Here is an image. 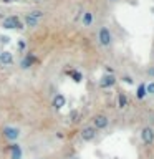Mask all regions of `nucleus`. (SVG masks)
I'll return each mask as SVG.
<instances>
[{
    "instance_id": "ddd939ff",
    "label": "nucleus",
    "mask_w": 154,
    "mask_h": 159,
    "mask_svg": "<svg viewBox=\"0 0 154 159\" xmlns=\"http://www.w3.org/2000/svg\"><path fill=\"white\" fill-rule=\"evenodd\" d=\"M94 23V15L91 10H84L83 15H81V25L84 28H89L91 25Z\"/></svg>"
},
{
    "instance_id": "7ed1b4c3",
    "label": "nucleus",
    "mask_w": 154,
    "mask_h": 159,
    "mask_svg": "<svg viewBox=\"0 0 154 159\" xmlns=\"http://www.w3.org/2000/svg\"><path fill=\"white\" fill-rule=\"evenodd\" d=\"M0 27L3 30H15V32H20V30L25 28V25L22 22V17H18V15H7L5 18H2Z\"/></svg>"
},
{
    "instance_id": "a211bd4d",
    "label": "nucleus",
    "mask_w": 154,
    "mask_h": 159,
    "mask_svg": "<svg viewBox=\"0 0 154 159\" xmlns=\"http://www.w3.org/2000/svg\"><path fill=\"white\" fill-rule=\"evenodd\" d=\"M121 81L126 83V84H134V80H133V76H129V75H124V76H121Z\"/></svg>"
},
{
    "instance_id": "4468645a",
    "label": "nucleus",
    "mask_w": 154,
    "mask_h": 159,
    "mask_svg": "<svg viewBox=\"0 0 154 159\" xmlns=\"http://www.w3.org/2000/svg\"><path fill=\"white\" fill-rule=\"evenodd\" d=\"M116 103H118V108L119 109H124V108H128V104H129V99H128V94L123 91H118V96H116Z\"/></svg>"
},
{
    "instance_id": "dca6fc26",
    "label": "nucleus",
    "mask_w": 154,
    "mask_h": 159,
    "mask_svg": "<svg viewBox=\"0 0 154 159\" xmlns=\"http://www.w3.org/2000/svg\"><path fill=\"white\" fill-rule=\"evenodd\" d=\"M68 75L73 78V81H75V83H79V81L83 80V75H81V71H78V70H71V71H70Z\"/></svg>"
},
{
    "instance_id": "b1692460",
    "label": "nucleus",
    "mask_w": 154,
    "mask_h": 159,
    "mask_svg": "<svg viewBox=\"0 0 154 159\" xmlns=\"http://www.w3.org/2000/svg\"><path fill=\"white\" fill-rule=\"evenodd\" d=\"M2 2H5V3H8V2H13V0H2Z\"/></svg>"
},
{
    "instance_id": "20e7f679",
    "label": "nucleus",
    "mask_w": 154,
    "mask_h": 159,
    "mask_svg": "<svg viewBox=\"0 0 154 159\" xmlns=\"http://www.w3.org/2000/svg\"><path fill=\"white\" fill-rule=\"evenodd\" d=\"M2 136H3L5 141H8V143H18L20 136H22V131H20V128H17V126L5 124L2 128Z\"/></svg>"
},
{
    "instance_id": "2eb2a0df",
    "label": "nucleus",
    "mask_w": 154,
    "mask_h": 159,
    "mask_svg": "<svg viewBox=\"0 0 154 159\" xmlns=\"http://www.w3.org/2000/svg\"><path fill=\"white\" fill-rule=\"evenodd\" d=\"M147 98V93H146V81L139 83L136 86V99H139V101H143V99Z\"/></svg>"
},
{
    "instance_id": "f3484780",
    "label": "nucleus",
    "mask_w": 154,
    "mask_h": 159,
    "mask_svg": "<svg viewBox=\"0 0 154 159\" xmlns=\"http://www.w3.org/2000/svg\"><path fill=\"white\" fill-rule=\"evenodd\" d=\"M146 93H147V96H154V80L146 81Z\"/></svg>"
},
{
    "instance_id": "6e6552de",
    "label": "nucleus",
    "mask_w": 154,
    "mask_h": 159,
    "mask_svg": "<svg viewBox=\"0 0 154 159\" xmlns=\"http://www.w3.org/2000/svg\"><path fill=\"white\" fill-rule=\"evenodd\" d=\"M139 138L144 146H152L154 144V128L152 126H144L139 133Z\"/></svg>"
},
{
    "instance_id": "f8f14e48",
    "label": "nucleus",
    "mask_w": 154,
    "mask_h": 159,
    "mask_svg": "<svg viewBox=\"0 0 154 159\" xmlns=\"http://www.w3.org/2000/svg\"><path fill=\"white\" fill-rule=\"evenodd\" d=\"M65 104H66V98H65V94H61V93H57L53 96V99H52V106H53V109H57V111H60Z\"/></svg>"
},
{
    "instance_id": "0eeeda50",
    "label": "nucleus",
    "mask_w": 154,
    "mask_h": 159,
    "mask_svg": "<svg viewBox=\"0 0 154 159\" xmlns=\"http://www.w3.org/2000/svg\"><path fill=\"white\" fill-rule=\"evenodd\" d=\"M91 126L96 128L98 131H103V129H106L109 126V118L106 116V114H103V113L94 114V116L91 118Z\"/></svg>"
},
{
    "instance_id": "f03ea898",
    "label": "nucleus",
    "mask_w": 154,
    "mask_h": 159,
    "mask_svg": "<svg viewBox=\"0 0 154 159\" xmlns=\"http://www.w3.org/2000/svg\"><path fill=\"white\" fill-rule=\"evenodd\" d=\"M45 17H47V12H45L43 8H32V10H28V12H25L22 15V22L25 25V28L33 30L43 22Z\"/></svg>"
},
{
    "instance_id": "4be33fe9",
    "label": "nucleus",
    "mask_w": 154,
    "mask_h": 159,
    "mask_svg": "<svg viewBox=\"0 0 154 159\" xmlns=\"http://www.w3.org/2000/svg\"><path fill=\"white\" fill-rule=\"evenodd\" d=\"M25 47H27V43H25L23 40H22V42H18V48L20 50H25Z\"/></svg>"
},
{
    "instance_id": "5701e85b",
    "label": "nucleus",
    "mask_w": 154,
    "mask_h": 159,
    "mask_svg": "<svg viewBox=\"0 0 154 159\" xmlns=\"http://www.w3.org/2000/svg\"><path fill=\"white\" fill-rule=\"evenodd\" d=\"M108 3H118V2H121V0H106Z\"/></svg>"
},
{
    "instance_id": "423d86ee",
    "label": "nucleus",
    "mask_w": 154,
    "mask_h": 159,
    "mask_svg": "<svg viewBox=\"0 0 154 159\" xmlns=\"http://www.w3.org/2000/svg\"><path fill=\"white\" fill-rule=\"evenodd\" d=\"M116 83H118V76L114 73H104L98 81L99 88H103V89H111L116 86Z\"/></svg>"
},
{
    "instance_id": "393cba45",
    "label": "nucleus",
    "mask_w": 154,
    "mask_h": 159,
    "mask_svg": "<svg viewBox=\"0 0 154 159\" xmlns=\"http://www.w3.org/2000/svg\"><path fill=\"white\" fill-rule=\"evenodd\" d=\"M38 159H43V157H38Z\"/></svg>"
},
{
    "instance_id": "39448f33",
    "label": "nucleus",
    "mask_w": 154,
    "mask_h": 159,
    "mask_svg": "<svg viewBox=\"0 0 154 159\" xmlns=\"http://www.w3.org/2000/svg\"><path fill=\"white\" fill-rule=\"evenodd\" d=\"M98 129L96 128H93L91 124H86V126H83L81 129H79V138H81V141L83 143H91L96 139L98 136Z\"/></svg>"
},
{
    "instance_id": "aec40b11",
    "label": "nucleus",
    "mask_w": 154,
    "mask_h": 159,
    "mask_svg": "<svg viewBox=\"0 0 154 159\" xmlns=\"http://www.w3.org/2000/svg\"><path fill=\"white\" fill-rule=\"evenodd\" d=\"M0 43H2V45H8L10 43V37H7V35H0Z\"/></svg>"
},
{
    "instance_id": "f257e3e1",
    "label": "nucleus",
    "mask_w": 154,
    "mask_h": 159,
    "mask_svg": "<svg viewBox=\"0 0 154 159\" xmlns=\"http://www.w3.org/2000/svg\"><path fill=\"white\" fill-rule=\"evenodd\" d=\"M96 42L103 50H111L116 43V37L109 25H101L96 32Z\"/></svg>"
},
{
    "instance_id": "412c9836",
    "label": "nucleus",
    "mask_w": 154,
    "mask_h": 159,
    "mask_svg": "<svg viewBox=\"0 0 154 159\" xmlns=\"http://www.w3.org/2000/svg\"><path fill=\"white\" fill-rule=\"evenodd\" d=\"M70 118H71V121H73V123H76V121H78V118H79V113H78V111H71Z\"/></svg>"
},
{
    "instance_id": "a878e982",
    "label": "nucleus",
    "mask_w": 154,
    "mask_h": 159,
    "mask_svg": "<svg viewBox=\"0 0 154 159\" xmlns=\"http://www.w3.org/2000/svg\"><path fill=\"white\" fill-rule=\"evenodd\" d=\"M0 52H2V50H0Z\"/></svg>"
},
{
    "instance_id": "1a4fd4ad",
    "label": "nucleus",
    "mask_w": 154,
    "mask_h": 159,
    "mask_svg": "<svg viewBox=\"0 0 154 159\" xmlns=\"http://www.w3.org/2000/svg\"><path fill=\"white\" fill-rule=\"evenodd\" d=\"M35 61H37V57H35V53L32 52H27L23 55L22 58H20V70H30L35 65Z\"/></svg>"
},
{
    "instance_id": "9b49d317",
    "label": "nucleus",
    "mask_w": 154,
    "mask_h": 159,
    "mask_svg": "<svg viewBox=\"0 0 154 159\" xmlns=\"http://www.w3.org/2000/svg\"><path fill=\"white\" fill-rule=\"evenodd\" d=\"M13 53L8 52V50H2L0 52V66H10L13 65Z\"/></svg>"
},
{
    "instance_id": "6ab92c4d",
    "label": "nucleus",
    "mask_w": 154,
    "mask_h": 159,
    "mask_svg": "<svg viewBox=\"0 0 154 159\" xmlns=\"http://www.w3.org/2000/svg\"><path fill=\"white\" fill-rule=\"evenodd\" d=\"M146 76L147 78H154V65L149 66V68H146Z\"/></svg>"
},
{
    "instance_id": "9d476101",
    "label": "nucleus",
    "mask_w": 154,
    "mask_h": 159,
    "mask_svg": "<svg viewBox=\"0 0 154 159\" xmlns=\"http://www.w3.org/2000/svg\"><path fill=\"white\" fill-rule=\"evenodd\" d=\"M8 152H10V159H23V149L18 143H10Z\"/></svg>"
}]
</instances>
